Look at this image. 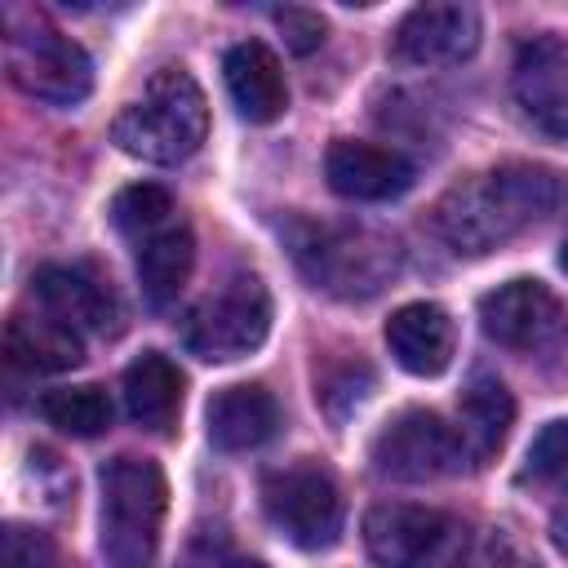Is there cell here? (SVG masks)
<instances>
[{
    "label": "cell",
    "mask_w": 568,
    "mask_h": 568,
    "mask_svg": "<svg viewBox=\"0 0 568 568\" xmlns=\"http://www.w3.org/2000/svg\"><path fill=\"white\" fill-rule=\"evenodd\" d=\"M510 93L537 133L568 142V40L559 36L519 40L510 67Z\"/></svg>",
    "instance_id": "11"
},
{
    "label": "cell",
    "mask_w": 568,
    "mask_h": 568,
    "mask_svg": "<svg viewBox=\"0 0 568 568\" xmlns=\"http://www.w3.org/2000/svg\"><path fill=\"white\" fill-rule=\"evenodd\" d=\"M204 133H209V102L204 89L182 67H160L111 124L115 146L146 164H182L186 155L200 151Z\"/></svg>",
    "instance_id": "4"
},
{
    "label": "cell",
    "mask_w": 568,
    "mask_h": 568,
    "mask_svg": "<svg viewBox=\"0 0 568 568\" xmlns=\"http://www.w3.org/2000/svg\"><path fill=\"white\" fill-rule=\"evenodd\" d=\"M222 568H266V564H253V559H235V564H222Z\"/></svg>",
    "instance_id": "30"
},
{
    "label": "cell",
    "mask_w": 568,
    "mask_h": 568,
    "mask_svg": "<svg viewBox=\"0 0 568 568\" xmlns=\"http://www.w3.org/2000/svg\"><path fill=\"white\" fill-rule=\"evenodd\" d=\"M475 568H541L528 550H519L506 532H488V541L475 555Z\"/></svg>",
    "instance_id": "28"
},
{
    "label": "cell",
    "mask_w": 568,
    "mask_h": 568,
    "mask_svg": "<svg viewBox=\"0 0 568 568\" xmlns=\"http://www.w3.org/2000/svg\"><path fill=\"white\" fill-rule=\"evenodd\" d=\"M479 9L470 4H417L399 18L390 53L408 67H453L479 49Z\"/></svg>",
    "instance_id": "12"
},
{
    "label": "cell",
    "mask_w": 568,
    "mask_h": 568,
    "mask_svg": "<svg viewBox=\"0 0 568 568\" xmlns=\"http://www.w3.org/2000/svg\"><path fill=\"white\" fill-rule=\"evenodd\" d=\"M475 466L462 439V426L444 422L430 408H404L373 439V470L399 484H426Z\"/></svg>",
    "instance_id": "8"
},
{
    "label": "cell",
    "mask_w": 568,
    "mask_h": 568,
    "mask_svg": "<svg viewBox=\"0 0 568 568\" xmlns=\"http://www.w3.org/2000/svg\"><path fill=\"white\" fill-rule=\"evenodd\" d=\"M111 222H115L120 235H129L138 244L142 235L173 222V195L155 182H133L111 200Z\"/></svg>",
    "instance_id": "24"
},
{
    "label": "cell",
    "mask_w": 568,
    "mask_h": 568,
    "mask_svg": "<svg viewBox=\"0 0 568 568\" xmlns=\"http://www.w3.org/2000/svg\"><path fill=\"white\" fill-rule=\"evenodd\" d=\"M262 510L297 550H328L342 537V493L315 462L271 470L262 484Z\"/></svg>",
    "instance_id": "9"
},
{
    "label": "cell",
    "mask_w": 568,
    "mask_h": 568,
    "mask_svg": "<svg viewBox=\"0 0 568 568\" xmlns=\"http://www.w3.org/2000/svg\"><path fill=\"white\" fill-rule=\"evenodd\" d=\"M31 297L40 302V311H49L53 320L71 324L75 333H102V337L120 333L115 293L89 266H62V262L40 266L31 275Z\"/></svg>",
    "instance_id": "13"
},
{
    "label": "cell",
    "mask_w": 568,
    "mask_h": 568,
    "mask_svg": "<svg viewBox=\"0 0 568 568\" xmlns=\"http://www.w3.org/2000/svg\"><path fill=\"white\" fill-rule=\"evenodd\" d=\"M222 75H226V93L235 102V111L248 124H271L284 115L288 106V84L280 71V58L262 44V40H240L226 49L222 58Z\"/></svg>",
    "instance_id": "16"
},
{
    "label": "cell",
    "mask_w": 568,
    "mask_h": 568,
    "mask_svg": "<svg viewBox=\"0 0 568 568\" xmlns=\"http://www.w3.org/2000/svg\"><path fill=\"white\" fill-rule=\"evenodd\" d=\"M124 408L129 417L151 430V435H169L182 408V373L169 355L160 351H142L129 368H124Z\"/></svg>",
    "instance_id": "20"
},
{
    "label": "cell",
    "mask_w": 568,
    "mask_h": 568,
    "mask_svg": "<svg viewBox=\"0 0 568 568\" xmlns=\"http://www.w3.org/2000/svg\"><path fill=\"white\" fill-rule=\"evenodd\" d=\"M204 426L217 453H248L280 430V404L266 386H253V382L222 386L204 408Z\"/></svg>",
    "instance_id": "17"
},
{
    "label": "cell",
    "mask_w": 568,
    "mask_h": 568,
    "mask_svg": "<svg viewBox=\"0 0 568 568\" xmlns=\"http://www.w3.org/2000/svg\"><path fill=\"white\" fill-rule=\"evenodd\" d=\"M568 209V178L546 164H497L439 195L430 209L435 235L462 253L484 257L528 235Z\"/></svg>",
    "instance_id": "1"
},
{
    "label": "cell",
    "mask_w": 568,
    "mask_h": 568,
    "mask_svg": "<svg viewBox=\"0 0 568 568\" xmlns=\"http://www.w3.org/2000/svg\"><path fill=\"white\" fill-rule=\"evenodd\" d=\"M4 67L9 80L49 106H75L93 89V62L89 53L58 27H49L36 13H9L4 22Z\"/></svg>",
    "instance_id": "5"
},
{
    "label": "cell",
    "mask_w": 568,
    "mask_h": 568,
    "mask_svg": "<svg viewBox=\"0 0 568 568\" xmlns=\"http://www.w3.org/2000/svg\"><path fill=\"white\" fill-rule=\"evenodd\" d=\"M386 346L395 355V364L413 377H439L453 364V320L444 306L435 302H408L386 320Z\"/></svg>",
    "instance_id": "15"
},
{
    "label": "cell",
    "mask_w": 568,
    "mask_h": 568,
    "mask_svg": "<svg viewBox=\"0 0 568 568\" xmlns=\"http://www.w3.org/2000/svg\"><path fill=\"white\" fill-rule=\"evenodd\" d=\"M368 386H373L368 364H342V373H328V377L320 382V399H324V408H328L333 417H346L351 408L364 404Z\"/></svg>",
    "instance_id": "25"
},
{
    "label": "cell",
    "mask_w": 568,
    "mask_h": 568,
    "mask_svg": "<svg viewBox=\"0 0 568 568\" xmlns=\"http://www.w3.org/2000/svg\"><path fill=\"white\" fill-rule=\"evenodd\" d=\"M364 546L382 568H462L470 528L439 506L382 501L364 515Z\"/></svg>",
    "instance_id": "6"
},
{
    "label": "cell",
    "mask_w": 568,
    "mask_h": 568,
    "mask_svg": "<svg viewBox=\"0 0 568 568\" xmlns=\"http://www.w3.org/2000/svg\"><path fill=\"white\" fill-rule=\"evenodd\" d=\"M4 355L22 373H62L84 359V337L71 324L53 320L49 311L13 315L4 328Z\"/></svg>",
    "instance_id": "19"
},
{
    "label": "cell",
    "mask_w": 568,
    "mask_h": 568,
    "mask_svg": "<svg viewBox=\"0 0 568 568\" xmlns=\"http://www.w3.org/2000/svg\"><path fill=\"white\" fill-rule=\"evenodd\" d=\"M550 541H555V546L568 555V506L555 515V524H550Z\"/></svg>",
    "instance_id": "29"
},
{
    "label": "cell",
    "mask_w": 568,
    "mask_h": 568,
    "mask_svg": "<svg viewBox=\"0 0 568 568\" xmlns=\"http://www.w3.org/2000/svg\"><path fill=\"white\" fill-rule=\"evenodd\" d=\"M102 506H98V541L111 568H151L164 532L169 484L151 457L120 453L98 470Z\"/></svg>",
    "instance_id": "3"
},
{
    "label": "cell",
    "mask_w": 568,
    "mask_h": 568,
    "mask_svg": "<svg viewBox=\"0 0 568 568\" xmlns=\"http://www.w3.org/2000/svg\"><path fill=\"white\" fill-rule=\"evenodd\" d=\"M138 253V284H142V297L151 311H164L178 302V293L186 288L191 280V266H195V240H191V226H182L178 217L151 235H142L133 244Z\"/></svg>",
    "instance_id": "18"
},
{
    "label": "cell",
    "mask_w": 568,
    "mask_h": 568,
    "mask_svg": "<svg viewBox=\"0 0 568 568\" xmlns=\"http://www.w3.org/2000/svg\"><path fill=\"white\" fill-rule=\"evenodd\" d=\"M275 18V27L284 31V44L293 49V53H311V49H320L324 44V18L315 13V9H297V4H288V9H275L271 13Z\"/></svg>",
    "instance_id": "27"
},
{
    "label": "cell",
    "mask_w": 568,
    "mask_h": 568,
    "mask_svg": "<svg viewBox=\"0 0 568 568\" xmlns=\"http://www.w3.org/2000/svg\"><path fill=\"white\" fill-rule=\"evenodd\" d=\"M559 266L568 271V240H564V248H559Z\"/></svg>",
    "instance_id": "31"
},
{
    "label": "cell",
    "mask_w": 568,
    "mask_h": 568,
    "mask_svg": "<svg viewBox=\"0 0 568 568\" xmlns=\"http://www.w3.org/2000/svg\"><path fill=\"white\" fill-rule=\"evenodd\" d=\"M324 178L337 195L346 200H364V204H382L395 200L413 186L417 169L408 155H399L395 146H377V142H333L324 155Z\"/></svg>",
    "instance_id": "14"
},
{
    "label": "cell",
    "mask_w": 568,
    "mask_h": 568,
    "mask_svg": "<svg viewBox=\"0 0 568 568\" xmlns=\"http://www.w3.org/2000/svg\"><path fill=\"white\" fill-rule=\"evenodd\" d=\"M40 413L49 426H58L62 435H75V439H93L102 430H111V399L102 386H62V390H49L40 399Z\"/></svg>",
    "instance_id": "22"
},
{
    "label": "cell",
    "mask_w": 568,
    "mask_h": 568,
    "mask_svg": "<svg viewBox=\"0 0 568 568\" xmlns=\"http://www.w3.org/2000/svg\"><path fill=\"white\" fill-rule=\"evenodd\" d=\"M297 271L328 297L368 302L399 275V244L364 222H315L293 217L284 226Z\"/></svg>",
    "instance_id": "2"
},
{
    "label": "cell",
    "mask_w": 568,
    "mask_h": 568,
    "mask_svg": "<svg viewBox=\"0 0 568 568\" xmlns=\"http://www.w3.org/2000/svg\"><path fill=\"white\" fill-rule=\"evenodd\" d=\"M519 484L568 497V417H555L532 435L519 466Z\"/></svg>",
    "instance_id": "23"
},
{
    "label": "cell",
    "mask_w": 568,
    "mask_h": 568,
    "mask_svg": "<svg viewBox=\"0 0 568 568\" xmlns=\"http://www.w3.org/2000/svg\"><path fill=\"white\" fill-rule=\"evenodd\" d=\"M510 422H515V399H510V390H506L497 377H488V373L470 377V386H466L462 399H457V426H462V439H466L475 466H484V462L506 444Z\"/></svg>",
    "instance_id": "21"
},
{
    "label": "cell",
    "mask_w": 568,
    "mask_h": 568,
    "mask_svg": "<svg viewBox=\"0 0 568 568\" xmlns=\"http://www.w3.org/2000/svg\"><path fill=\"white\" fill-rule=\"evenodd\" d=\"M484 333L506 351H550L568 333V311L541 280H506L479 297Z\"/></svg>",
    "instance_id": "10"
},
{
    "label": "cell",
    "mask_w": 568,
    "mask_h": 568,
    "mask_svg": "<svg viewBox=\"0 0 568 568\" xmlns=\"http://www.w3.org/2000/svg\"><path fill=\"white\" fill-rule=\"evenodd\" d=\"M271 333V293L257 275H231L200 297L182 320V346L200 359L226 364L257 351Z\"/></svg>",
    "instance_id": "7"
},
{
    "label": "cell",
    "mask_w": 568,
    "mask_h": 568,
    "mask_svg": "<svg viewBox=\"0 0 568 568\" xmlns=\"http://www.w3.org/2000/svg\"><path fill=\"white\" fill-rule=\"evenodd\" d=\"M4 568H58L53 541L44 532H36V528L9 524L4 528Z\"/></svg>",
    "instance_id": "26"
}]
</instances>
